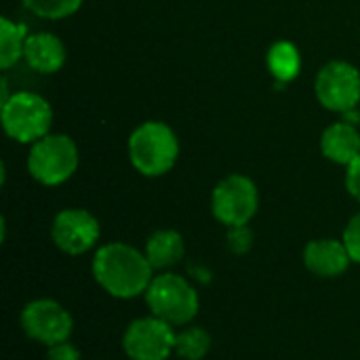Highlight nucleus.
<instances>
[{
	"label": "nucleus",
	"mask_w": 360,
	"mask_h": 360,
	"mask_svg": "<svg viewBox=\"0 0 360 360\" xmlns=\"http://www.w3.org/2000/svg\"><path fill=\"white\" fill-rule=\"evenodd\" d=\"M352 264L348 247L338 238H316L304 249V266L321 278H338Z\"/></svg>",
	"instance_id": "11"
},
{
	"label": "nucleus",
	"mask_w": 360,
	"mask_h": 360,
	"mask_svg": "<svg viewBox=\"0 0 360 360\" xmlns=\"http://www.w3.org/2000/svg\"><path fill=\"white\" fill-rule=\"evenodd\" d=\"M321 152L327 160L348 167L360 156V133L352 122H333L321 135Z\"/></svg>",
	"instance_id": "13"
},
{
	"label": "nucleus",
	"mask_w": 360,
	"mask_h": 360,
	"mask_svg": "<svg viewBox=\"0 0 360 360\" xmlns=\"http://www.w3.org/2000/svg\"><path fill=\"white\" fill-rule=\"evenodd\" d=\"M150 312L173 327H186L198 314L200 302L196 289L175 272H162L152 278L146 291Z\"/></svg>",
	"instance_id": "3"
},
{
	"label": "nucleus",
	"mask_w": 360,
	"mask_h": 360,
	"mask_svg": "<svg viewBox=\"0 0 360 360\" xmlns=\"http://www.w3.org/2000/svg\"><path fill=\"white\" fill-rule=\"evenodd\" d=\"M342 240L348 247V253H350L352 262L360 264V211L356 215H352L350 221L346 224Z\"/></svg>",
	"instance_id": "19"
},
{
	"label": "nucleus",
	"mask_w": 360,
	"mask_h": 360,
	"mask_svg": "<svg viewBox=\"0 0 360 360\" xmlns=\"http://www.w3.org/2000/svg\"><path fill=\"white\" fill-rule=\"evenodd\" d=\"M154 268L143 251L127 243H108L95 251L93 276L97 285L116 300H133L146 295Z\"/></svg>",
	"instance_id": "1"
},
{
	"label": "nucleus",
	"mask_w": 360,
	"mask_h": 360,
	"mask_svg": "<svg viewBox=\"0 0 360 360\" xmlns=\"http://www.w3.org/2000/svg\"><path fill=\"white\" fill-rule=\"evenodd\" d=\"M259 209V192L251 177L234 173L224 177L211 194V211L213 217L228 226H249Z\"/></svg>",
	"instance_id": "6"
},
{
	"label": "nucleus",
	"mask_w": 360,
	"mask_h": 360,
	"mask_svg": "<svg viewBox=\"0 0 360 360\" xmlns=\"http://www.w3.org/2000/svg\"><path fill=\"white\" fill-rule=\"evenodd\" d=\"M122 348L131 360H169L175 352L173 325L154 314L137 319L127 327Z\"/></svg>",
	"instance_id": "9"
},
{
	"label": "nucleus",
	"mask_w": 360,
	"mask_h": 360,
	"mask_svg": "<svg viewBox=\"0 0 360 360\" xmlns=\"http://www.w3.org/2000/svg\"><path fill=\"white\" fill-rule=\"evenodd\" d=\"M101 236V226L86 209H63L51 224V238L55 247L68 255H82L91 251Z\"/></svg>",
	"instance_id": "10"
},
{
	"label": "nucleus",
	"mask_w": 360,
	"mask_h": 360,
	"mask_svg": "<svg viewBox=\"0 0 360 360\" xmlns=\"http://www.w3.org/2000/svg\"><path fill=\"white\" fill-rule=\"evenodd\" d=\"M46 360H80V352L70 342H61V344L49 346Z\"/></svg>",
	"instance_id": "22"
},
{
	"label": "nucleus",
	"mask_w": 360,
	"mask_h": 360,
	"mask_svg": "<svg viewBox=\"0 0 360 360\" xmlns=\"http://www.w3.org/2000/svg\"><path fill=\"white\" fill-rule=\"evenodd\" d=\"M253 245V232L249 230V226H236V228H228V249L236 255H243L251 249Z\"/></svg>",
	"instance_id": "20"
},
{
	"label": "nucleus",
	"mask_w": 360,
	"mask_h": 360,
	"mask_svg": "<svg viewBox=\"0 0 360 360\" xmlns=\"http://www.w3.org/2000/svg\"><path fill=\"white\" fill-rule=\"evenodd\" d=\"M78 169L76 141L63 133H49L32 143L27 154V173L42 186L55 188L65 184Z\"/></svg>",
	"instance_id": "5"
},
{
	"label": "nucleus",
	"mask_w": 360,
	"mask_h": 360,
	"mask_svg": "<svg viewBox=\"0 0 360 360\" xmlns=\"http://www.w3.org/2000/svg\"><path fill=\"white\" fill-rule=\"evenodd\" d=\"M30 32L23 23L8 17L0 19V68L8 70L19 59H23V49Z\"/></svg>",
	"instance_id": "16"
},
{
	"label": "nucleus",
	"mask_w": 360,
	"mask_h": 360,
	"mask_svg": "<svg viewBox=\"0 0 360 360\" xmlns=\"http://www.w3.org/2000/svg\"><path fill=\"white\" fill-rule=\"evenodd\" d=\"M127 150L137 173L143 177H160L175 167L179 158V139L169 124L148 120L131 133Z\"/></svg>",
	"instance_id": "2"
},
{
	"label": "nucleus",
	"mask_w": 360,
	"mask_h": 360,
	"mask_svg": "<svg viewBox=\"0 0 360 360\" xmlns=\"http://www.w3.org/2000/svg\"><path fill=\"white\" fill-rule=\"evenodd\" d=\"M21 329L23 333L44 346H55L68 342L74 331L72 314L55 300L40 297L23 306L21 310Z\"/></svg>",
	"instance_id": "8"
},
{
	"label": "nucleus",
	"mask_w": 360,
	"mask_h": 360,
	"mask_svg": "<svg viewBox=\"0 0 360 360\" xmlns=\"http://www.w3.org/2000/svg\"><path fill=\"white\" fill-rule=\"evenodd\" d=\"M346 190L356 202H360V156L346 167Z\"/></svg>",
	"instance_id": "21"
},
{
	"label": "nucleus",
	"mask_w": 360,
	"mask_h": 360,
	"mask_svg": "<svg viewBox=\"0 0 360 360\" xmlns=\"http://www.w3.org/2000/svg\"><path fill=\"white\" fill-rule=\"evenodd\" d=\"M21 2L36 17L59 21V19L72 17L82 6L84 0H21Z\"/></svg>",
	"instance_id": "18"
},
{
	"label": "nucleus",
	"mask_w": 360,
	"mask_h": 360,
	"mask_svg": "<svg viewBox=\"0 0 360 360\" xmlns=\"http://www.w3.org/2000/svg\"><path fill=\"white\" fill-rule=\"evenodd\" d=\"M314 95L329 112L348 114L356 110L360 101V72L342 59L325 63L316 74Z\"/></svg>",
	"instance_id": "7"
},
{
	"label": "nucleus",
	"mask_w": 360,
	"mask_h": 360,
	"mask_svg": "<svg viewBox=\"0 0 360 360\" xmlns=\"http://www.w3.org/2000/svg\"><path fill=\"white\" fill-rule=\"evenodd\" d=\"M2 129L19 143H36L51 133L53 108L51 103L32 91L13 93L2 103Z\"/></svg>",
	"instance_id": "4"
},
{
	"label": "nucleus",
	"mask_w": 360,
	"mask_h": 360,
	"mask_svg": "<svg viewBox=\"0 0 360 360\" xmlns=\"http://www.w3.org/2000/svg\"><path fill=\"white\" fill-rule=\"evenodd\" d=\"M211 350V335L202 327H184L175 333V354L184 360H202Z\"/></svg>",
	"instance_id": "17"
},
{
	"label": "nucleus",
	"mask_w": 360,
	"mask_h": 360,
	"mask_svg": "<svg viewBox=\"0 0 360 360\" xmlns=\"http://www.w3.org/2000/svg\"><path fill=\"white\" fill-rule=\"evenodd\" d=\"M150 266L154 270H162L167 272L169 268L177 266L184 255H186V240L177 230H156L154 234H150V238L146 240V249H143Z\"/></svg>",
	"instance_id": "14"
},
{
	"label": "nucleus",
	"mask_w": 360,
	"mask_h": 360,
	"mask_svg": "<svg viewBox=\"0 0 360 360\" xmlns=\"http://www.w3.org/2000/svg\"><path fill=\"white\" fill-rule=\"evenodd\" d=\"M266 65L278 84H289L291 80L297 78V74L302 70L300 49L289 40H278L270 46V51L266 55Z\"/></svg>",
	"instance_id": "15"
},
{
	"label": "nucleus",
	"mask_w": 360,
	"mask_h": 360,
	"mask_svg": "<svg viewBox=\"0 0 360 360\" xmlns=\"http://www.w3.org/2000/svg\"><path fill=\"white\" fill-rule=\"evenodd\" d=\"M23 59L27 68L38 74H55L63 68L68 59V51L61 38L51 32H36L30 34L23 49Z\"/></svg>",
	"instance_id": "12"
}]
</instances>
